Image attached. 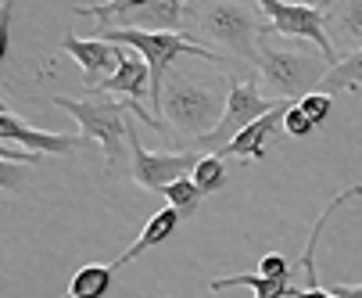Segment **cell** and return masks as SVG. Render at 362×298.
Segmentation results:
<instances>
[{
	"label": "cell",
	"mask_w": 362,
	"mask_h": 298,
	"mask_svg": "<svg viewBox=\"0 0 362 298\" xmlns=\"http://www.w3.org/2000/svg\"><path fill=\"white\" fill-rule=\"evenodd\" d=\"M165 197H169V205L187 219V216H194L197 212V205H201V190H197V183L190 180V176H183V180H176L173 187H165Z\"/></svg>",
	"instance_id": "ffe728a7"
},
{
	"label": "cell",
	"mask_w": 362,
	"mask_h": 298,
	"mask_svg": "<svg viewBox=\"0 0 362 298\" xmlns=\"http://www.w3.org/2000/svg\"><path fill=\"white\" fill-rule=\"evenodd\" d=\"M226 287H247L251 298H287V294L298 298V287L291 280H273L262 273H233V277L212 280V291H226Z\"/></svg>",
	"instance_id": "9a60e30c"
},
{
	"label": "cell",
	"mask_w": 362,
	"mask_h": 298,
	"mask_svg": "<svg viewBox=\"0 0 362 298\" xmlns=\"http://www.w3.org/2000/svg\"><path fill=\"white\" fill-rule=\"evenodd\" d=\"M298 108L320 126V122H327V115H330V108H334V97L323 93V90H313V93H305L301 101H298Z\"/></svg>",
	"instance_id": "44dd1931"
},
{
	"label": "cell",
	"mask_w": 362,
	"mask_h": 298,
	"mask_svg": "<svg viewBox=\"0 0 362 298\" xmlns=\"http://www.w3.org/2000/svg\"><path fill=\"white\" fill-rule=\"evenodd\" d=\"M100 40L108 43H119V47H133V51L147 62L151 69V101H154V115L162 122V93H165V76H169V65L183 55L190 58H204V62H223L212 47H201L194 43L187 33H144V29H100L97 33ZM165 126V122H162Z\"/></svg>",
	"instance_id": "3957f363"
},
{
	"label": "cell",
	"mask_w": 362,
	"mask_h": 298,
	"mask_svg": "<svg viewBox=\"0 0 362 298\" xmlns=\"http://www.w3.org/2000/svg\"><path fill=\"white\" fill-rule=\"evenodd\" d=\"M337 298H362V284H337V287H330Z\"/></svg>",
	"instance_id": "d4e9b609"
},
{
	"label": "cell",
	"mask_w": 362,
	"mask_h": 298,
	"mask_svg": "<svg viewBox=\"0 0 362 298\" xmlns=\"http://www.w3.org/2000/svg\"><path fill=\"white\" fill-rule=\"evenodd\" d=\"M313 130H316V122L308 119L298 105H291V108H287V115H284V133H287V137H308Z\"/></svg>",
	"instance_id": "603a6c76"
},
{
	"label": "cell",
	"mask_w": 362,
	"mask_h": 298,
	"mask_svg": "<svg viewBox=\"0 0 362 298\" xmlns=\"http://www.w3.org/2000/svg\"><path fill=\"white\" fill-rule=\"evenodd\" d=\"M262 8L269 33L266 36H294V40H308L316 43V51L330 62V69L341 62L334 43L327 36V8H305V4H287V0H255Z\"/></svg>",
	"instance_id": "8992f818"
},
{
	"label": "cell",
	"mask_w": 362,
	"mask_h": 298,
	"mask_svg": "<svg viewBox=\"0 0 362 298\" xmlns=\"http://www.w3.org/2000/svg\"><path fill=\"white\" fill-rule=\"evenodd\" d=\"M258 76L269 83L273 93L280 97H301L323 86L330 62L323 55H305V51H287V47H273L269 36L262 40V51H258Z\"/></svg>",
	"instance_id": "5b68a950"
},
{
	"label": "cell",
	"mask_w": 362,
	"mask_h": 298,
	"mask_svg": "<svg viewBox=\"0 0 362 298\" xmlns=\"http://www.w3.org/2000/svg\"><path fill=\"white\" fill-rule=\"evenodd\" d=\"M180 219H183V216H180V212H176L173 205H169V209H162V212H154V216H151V219L144 223L140 237H136V241H133V244L126 248V252H122V256L115 259V266H126V263L140 259L144 252H151L154 244H165V241H169V237L176 234Z\"/></svg>",
	"instance_id": "5bb4252c"
},
{
	"label": "cell",
	"mask_w": 362,
	"mask_h": 298,
	"mask_svg": "<svg viewBox=\"0 0 362 298\" xmlns=\"http://www.w3.org/2000/svg\"><path fill=\"white\" fill-rule=\"evenodd\" d=\"M201 155L194 151H147L140 144V133H129V180L144 190H162L173 187L183 176H194Z\"/></svg>",
	"instance_id": "52a82bcc"
},
{
	"label": "cell",
	"mask_w": 362,
	"mask_h": 298,
	"mask_svg": "<svg viewBox=\"0 0 362 298\" xmlns=\"http://www.w3.org/2000/svg\"><path fill=\"white\" fill-rule=\"evenodd\" d=\"M226 112V97L216 86H201L190 79H173L162 93V122L169 126V133L176 130V137L201 144L204 137H212L216 126L223 122Z\"/></svg>",
	"instance_id": "277c9868"
},
{
	"label": "cell",
	"mask_w": 362,
	"mask_h": 298,
	"mask_svg": "<svg viewBox=\"0 0 362 298\" xmlns=\"http://www.w3.org/2000/svg\"><path fill=\"white\" fill-rule=\"evenodd\" d=\"M50 105L58 112H69L86 140H97V147L105 151L108 173H122L126 162V144L133 133V101H112L108 93H97V101H72V97H50Z\"/></svg>",
	"instance_id": "6da1fadb"
},
{
	"label": "cell",
	"mask_w": 362,
	"mask_h": 298,
	"mask_svg": "<svg viewBox=\"0 0 362 298\" xmlns=\"http://www.w3.org/2000/svg\"><path fill=\"white\" fill-rule=\"evenodd\" d=\"M287 108L291 105H276L269 115H262L258 122H251L244 133H237L230 144H223L219 151H212V155H219V159H226V155H240V159H266V140L276 133V130H284V115H287Z\"/></svg>",
	"instance_id": "4fadbf2b"
},
{
	"label": "cell",
	"mask_w": 362,
	"mask_h": 298,
	"mask_svg": "<svg viewBox=\"0 0 362 298\" xmlns=\"http://www.w3.org/2000/svg\"><path fill=\"white\" fill-rule=\"evenodd\" d=\"M62 51L79 62V69H83V86H86V90H97L105 79H112V76L119 72V62H122V47L100 40V36L79 40V36L69 33V36L62 40Z\"/></svg>",
	"instance_id": "9c48e42d"
},
{
	"label": "cell",
	"mask_w": 362,
	"mask_h": 298,
	"mask_svg": "<svg viewBox=\"0 0 362 298\" xmlns=\"http://www.w3.org/2000/svg\"><path fill=\"white\" fill-rule=\"evenodd\" d=\"M276 105L266 101L262 93H258V86L251 79H230V90H226V112H223V122L216 126L212 137H204L201 147H212V151H219L223 144H230L237 133H244L251 122H258L262 115H269Z\"/></svg>",
	"instance_id": "ba28073f"
},
{
	"label": "cell",
	"mask_w": 362,
	"mask_h": 298,
	"mask_svg": "<svg viewBox=\"0 0 362 298\" xmlns=\"http://www.w3.org/2000/svg\"><path fill=\"white\" fill-rule=\"evenodd\" d=\"M190 180L197 183L201 194L223 190V187H226V166H223V159H219V155H201V162H197V169H194Z\"/></svg>",
	"instance_id": "ac0fdd59"
},
{
	"label": "cell",
	"mask_w": 362,
	"mask_h": 298,
	"mask_svg": "<svg viewBox=\"0 0 362 298\" xmlns=\"http://www.w3.org/2000/svg\"><path fill=\"white\" fill-rule=\"evenodd\" d=\"M255 273H262V277H273V280H291V263H287V256H280V252H269V256H262V263H258V270Z\"/></svg>",
	"instance_id": "7402d4cb"
},
{
	"label": "cell",
	"mask_w": 362,
	"mask_h": 298,
	"mask_svg": "<svg viewBox=\"0 0 362 298\" xmlns=\"http://www.w3.org/2000/svg\"><path fill=\"white\" fill-rule=\"evenodd\" d=\"M197 4H212V0H197Z\"/></svg>",
	"instance_id": "4316f807"
},
{
	"label": "cell",
	"mask_w": 362,
	"mask_h": 298,
	"mask_svg": "<svg viewBox=\"0 0 362 298\" xmlns=\"http://www.w3.org/2000/svg\"><path fill=\"white\" fill-rule=\"evenodd\" d=\"M144 4H151V0H108V4H93V8H76V15H83V18H90L97 29H105L112 18H119V15H126V11H136V8H144Z\"/></svg>",
	"instance_id": "d6986e66"
},
{
	"label": "cell",
	"mask_w": 362,
	"mask_h": 298,
	"mask_svg": "<svg viewBox=\"0 0 362 298\" xmlns=\"http://www.w3.org/2000/svg\"><path fill=\"white\" fill-rule=\"evenodd\" d=\"M15 4L18 0H4V15H0V58L4 62L11 55V15H15Z\"/></svg>",
	"instance_id": "cb8c5ba5"
},
{
	"label": "cell",
	"mask_w": 362,
	"mask_h": 298,
	"mask_svg": "<svg viewBox=\"0 0 362 298\" xmlns=\"http://www.w3.org/2000/svg\"><path fill=\"white\" fill-rule=\"evenodd\" d=\"M112 280H115V266H97V263H90V266H83V270L72 273L69 291H65L62 298H105V294L112 291Z\"/></svg>",
	"instance_id": "2e32d148"
},
{
	"label": "cell",
	"mask_w": 362,
	"mask_h": 298,
	"mask_svg": "<svg viewBox=\"0 0 362 298\" xmlns=\"http://www.w3.org/2000/svg\"><path fill=\"white\" fill-rule=\"evenodd\" d=\"M327 36L341 58L362 51V0H330L327 4Z\"/></svg>",
	"instance_id": "7c38bea8"
},
{
	"label": "cell",
	"mask_w": 362,
	"mask_h": 298,
	"mask_svg": "<svg viewBox=\"0 0 362 298\" xmlns=\"http://www.w3.org/2000/svg\"><path fill=\"white\" fill-rule=\"evenodd\" d=\"M0 137H4V144H25L36 155H72V151H79V147H86V137L36 130V126L22 122L18 115H11L8 108L0 112Z\"/></svg>",
	"instance_id": "8fae6325"
},
{
	"label": "cell",
	"mask_w": 362,
	"mask_h": 298,
	"mask_svg": "<svg viewBox=\"0 0 362 298\" xmlns=\"http://www.w3.org/2000/svg\"><path fill=\"white\" fill-rule=\"evenodd\" d=\"M287 4H305V8H327L330 0H287Z\"/></svg>",
	"instance_id": "484cf974"
},
{
	"label": "cell",
	"mask_w": 362,
	"mask_h": 298,
	"mask_svg": "<svg viewBox=\"0 0 362 298\" xmlns=\"http://www.w3.org/2000/svg\"><path fill=\"white\" fill-rule=\"evenodd\" d=\"M197 0H151V4L112 18L105 29H144V33H180L187 15L194 18Z\"/></svg>",
	"instance_id": "30bf717a"
},
{
	"label": "cell",
	"mask_w": 362,
	"mask_h": 298,
	"mask_svg": "<svg viewBox=\"0 0 362 298\" xmlns=\"http://www.w3.org/2000/svg\"><path fill=\"white\" fill-rule=\"evenodd\" d=\"M355 86H362V51L341 58V62L327 72V79H323L320 90H323V93H337V90H355Z\"/></svg>",
	"instance_id": "e0dca14e"
},
{
	"label": "cell",
	"mask_w": 362,
	"mask_h": 298,
	"mask_svg": "<svg viewBox=\"0 0 362 298\" xmlns=\"http://www.w3.org/2000/svg\"><path fill=\"white\" fill-rule=\"evenodd\" d=\"M194 25L204 40L223 43L226 51L247 65H258V51L269 33L262 8H247L244 0H212V4L194 8Z\"/></svg>",
	"instance_id": "7a4b0ae2"
}]
</instances>
